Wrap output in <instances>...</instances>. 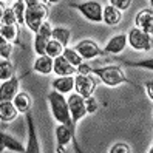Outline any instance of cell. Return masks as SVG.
Masks as SVG:
<instances>
[{"label":"cell","mask_w":153,"mask_h":153,"mask_svg":"<svg viewBox=\"0 0 153 153\" xmlns=\"http://www.w3.org/2000/svg\"><path fill=\"white\" fill-rule=\"evenodd\" d=\"M77 71L80 74H93L96 76L97 79H101L105 85L108 87H118V85H122V84H131L134 85L131 80H128L125 77L124 71L116 67V65H107V67H97V68H91L85 64H82Z\"/></svg>","instance_id":"6da1fadb"},{"label":"cell","mask_w":153,"mask_h":153,"mask_svg":"<svg viewBox=\"0 0 153 153\" xmlns=\"http://www.w3.org/2000/svg\"><path fill=\"white\" fill-rule=\"evenodd\" d=\"M48 102H50V108H51V113H53V116H54V119L59 124L68 127L76 136V125L73 122V118H71L67 97L64 94L57 93V91H51L48 94Z\"/></svg>","instance_id":"7a4b0ae2"},{"label":"cell","mask_w":153,"mask_h":153,"mask_svg":"<svg viewBox=\"0 0 153 153\" xmlns=\"http://www.w3.org/2000/svg\"><path fill=\"white\" fill-rule=\"evenodd\" d=\"M48 8L40 0H26V14H25V25L34 33H37L42 25L47 22Z\"/></svg>","instance_id":"3957f363"},{"label":"cell","mask_w":153,"mask_h":153,"mask_svg":"<svg viewBox=\"0 0 153 153\" xmlns=\"http://www.w3.org/2000/svg\"><path fill=\"white\" fill-rule=\"evenodd\" d=\"M67 5L74 8V10H77L90 22H94V23L104 22V8H102L101 2H96V0H91V2H82V3L68 2Z\"/></svg>","instance_id":"277c9868"},{"label":"cell","mask_w":153,"mask_h":153,"mask_svg":"<svg viewBox=\"0 0 153 153\" xmlns=\"http://www.w3.org/2000/svg\"><path fill=\"white\" fill-rule=\"evenodd\" d=\"M96 88V80L93 77V74H77L74 77V91L82 96L84 99L93 96V91Z\"/></svg>","instance_id":"5b68a950"},{"label":"cell","mask_w":153,"mask_h":153,"mask_svg":"<svg viewBox=\"0 0 153 153\" xmlns=\"http://www.w3.org/2000/svg\"><path fill=\"white\" fill-rule=\"evenodd\" d=\"M127 40H128L130 47L133 50H136V51H149V50H152L150 37L144 31H141L139 28H131L128 31Z\"/></svg>","instance_id":"8992f818"},{"label":"cell","mask_w":153,"mask_h":153,"mask_svg":"<svg viewBox=\"0 0 153 153\" xmlns=\"http://www.w3.org/2000/svg\"><path fill=\"white\" fill-rule=\"evenodd\" d=\"M67 102H68V108H70V113H71V118H73V122L76 125L87 114L85 99L82 96H79L77 93H71L67 97Z\"/></svg>","instance_id":"52a82bcc"},{"label":"cell","mask_w":153,"mask_h":153,"mask_svg":"<svg viewBox=\"0 0 153 153\" xmlns=\"http://www.w3.org/2000/svg\"><path fill=\"white\" fill-rule=\"evenodd\" d=\"M53 39V28L48 22H45L42 25V28L36 33L34 37V51L37 53L39 56H45V51H47V45L48 42Z\"/></svg>","instance_id":"ba28073f"},{"label":"cell","mask_w":153,"mask_h":153,"mask_svg":"<svg viewBox=\"0 0 153 153\" xmlns=\"http://www.w3.org/2000/svg\"><path fill=\"white\" fill-rule=\"evenodd\" d=\"M134 23L136 28L144 31L152 40V47H153V11L152 10H142L136 14L134 17Z\"/></svg>","instance_id":"9c48e42d"},{"label":"cell","mask_w":153,"mask_h":153,"mask_svg":"<svg viewBox=\"0 0 153 153\" xmlns=\"http://www.w3.org/2000/svg\"><path fill=\"white\" fill-rule=\"evenodd\" d=\"M74 50L79 53V56L82 57V59H85V60L94 59V57H97V56L104 54V51H101V48L96 45V42L90 40V39L80 40L76 47H74Z\"/></svg>","instance_id":"30bf717a"},{"label":"cell","mask_w":153,"mask_h":153,"mask_svg":"<svg viewBox=\"0 0 153 153\" xmlns=\"http://www.w3.org/2000/svg\"><path fill=\"white\" fill-rule=\"evenodd\" d=\"M19 77H13L6 82H2V85H0V102H13L14 97L19 94Z\"/></svg>","instance_id":"8fae6325"},{"label":"cell","mask_w":153,"mask_h":153,"mask_svg":"<svg viewBox=\"0 0 153 153\" xmlns=\"http://www.w3.org/2000/svg\"><path fill=\"white\" fill-rule=\"evenodd\" d=\"M26 127H28V142H26L25 153H40V142L36 133V125L31 113H26Z\"/></svg>","instance_id":"7c38bea8"},{"label":"cell","mask_w":153,"mask_h":153,"mask_svg":"<svg viewBox=\"0 0 153 153\" xmlns=\"http://www.w3.org/2000/svg\"><path fill=\"white\" fill-rule=\"evenodd\" d=\"M127 34H116L104 47V54H121L127 47Z\"/></svg>","instance_id":"4fadbf2b"},{"label":"cell","mask_w":153,"mask_h":153,"mask_svg":"<svg viewBox=\"0 0 153 153\" xmlns=\"http://www.w3.org/2000/svg\"><path fill=\"white\" fill-rule=\"evenodd\" d=\"M0 146H2V150H11V152H17V153H25L26 147H23V144L20 141H17L14 136L5 133V130L0 133Z\"/></svg>","instance_id":"5bb4252c"},{"label":"cell","mask_w":153,"mask_h":153,"mask_svg":"<svg viewBox=\"0 0 153 153\" xmlns=\"http://www.w3.org/2000/svg\"><path fill=\"white\" fill-rule=\"evenodd\" d=\"M76 70H77V68H74L64 56H60V57L54 59V73L57 74V77L73 76V74L76 73Z\"/></svg>","instance_id":"9a60e30c"},{"label":"cell","mask_w":153,"mask_h":153,"mask_svg":"<svg viewBox=\"0 0 153 153\" xmlns=\"http://www.w3.org/2000/svg\"><path fill=\"white\" fill-rule=\"evenodd\" d=\"M34 71H37L40 74H50L51 71H54V59H51L50 56H39L34 60Z\"/></svg>","instance_id":"2e32d148"},{"label":"cell","mask_w":153,"mask_h":153,"mask_svg":"<svg viewBox=\"0 0 153 153\" xmlns=\"http://www.w3.org/2000/svg\"><path fill=\"white\" fill-rule=\"evenodd\" d=\"M53 88L54 91L60 94H67L74 90V77L73 76H67V77H57L53 80Z\"/></svg>","instance_id":"e0dca14e"},{"label":"cell","mask_w":153,"mask_h":153,"mask_svg":"<svg viewBox=\"0 0 153 153\" xmlns=\"http://www.w3.org/2000/svg\"><path fill=\"white\" fill-rule=\"evenodd\" d=\"M19 110L13 102H0V119L2 122H11L17 118Z\"/></svg>","instance_id":"ac0fdd59"},{"label":"cell","mask_w":153,"mask_h":153,"mask_svg":"<svg viewBox=\"0 0 153 153\" xmlns=\"http://www.w3.org/2000/svg\"><path fill=\"white\" fill-rule=\"evenodd\" d=\"M121 20H122V14H121V11L116 10L114 6L107 5L104 8V23L110 25V26H114V25H118Z\"/></svg>","instance_id":"d6986e66"},{"label":"cell","mask_w":153,"mask_h":153,"mask_svg":"<svg viewBox=\"0 0 153 153\" xmlns=\"http://www.w3.org/2000/svg\"><path fill=\"white\" fill-rule=\"evenodd\" d=\"M13 104L16 105V108L19 110L20 113H28L30 108H31V97H30V94L20 91L19 94L14 97Z\"/></svg>","instance_id":"ffe728a7"},{"label":"cell","mask_w":153,"mask_h":153,"mask_svg":"<svg viewBox=\"0 0 153 153\" xmlns=\"http://www.w3.org/2000/svg\"><path fill=\"white\" fill-rule=\"evenodd\" d=\"M70 37H71V33L67 26H56V28H53V39L62 43L65 48L70 42Z\"/></svg>","instance_id":"44dd1931"},{"label":"cell","mask_w":153,"mask_h":153,"mask_svg":"<svg viewBox=\"0 0 153 153\" xmlns=\"http://www.w3.org/2000/svg\"><path fill=\"white\" fill-rule=\"evenodd\" d=\"M64 50H65L64 45L59 43L54 39H51L48 42V45H47V51H45V54L50 56L51 59H57V57H60L62 54H64Z\"/></svg>","instance_id":"7402d4cb"},{"label":"cell","mask_w":153,"mask_h":153,"mask_svg":"<svg viewBox=\"0 0 153 153\" xmlns=\"http://www.w3.org/2000/svg\"><path fill=\"white\" fill-rule=\"evenodd\" d=\"M17 34H19V25H2V30H0L2 39L8 42H14Z\"/></svg>","instance_id":"603a6c76"},{"label":"cell","mask_w":153,"mask_h":153,"mask_svg":"<svg viewBox=\"0 0 153 153\" xmlns=\"http://www.w3.org/2000/svg\"><path fill=\"white\" fill-rule=\"evenodd\" d=\"M62 56H64L74 68H79L80 65H82V60H84V59L79 56V53H77L74 48H65V50H64V54H62Z\"/></svg>","instance_id":"cb8c5ba5"},{"label":"cell","mask_w":153,"mask_h":153,"mask_svg":"<svg viewBox=\"0 0 153 153\" xmlns=\"http://www.w3.org/2000/svg\"><path fill=\"white\" fill-rule=\"evenodd\" d=\"M13 64L10 60H3L0 62V79H2V82H6V80H10L13 79Z\"/></svg>","instance_id":"d4e9b609"},{"label":"cell","mask_w":153,"mask_h":153,"mask_svg":"<svg viewBox=\"0 0 153 153\" xmlns=\"http://www.w3.org/2000/svg\"><path fill=\"white\" fill-rule=\"evenodd\" d=\"M13 10H14V14L17 17V23L22 25L25 23V14H26V2L23 0H19L13 5Z\"/></svg>","instance_id":"484cf974"},{"label":"cell","mask_w":153,"mask_h":153,"mask_svg":"<svg viewBox=\"0 0 153 153\" xmlns=\"http://www.w3.org/2000/svg\"><path fill=\"white\" fill-rule=\"evenodd\" d=\"M124 65L127 67H136V68H146L153 71V57L150 59H144V60H122Z\"/></svg>","instance_id":"4316f807"},{"label":"cell","mask_w":153,"mask_h":153,"mask_svg":"<svg viewBox=\"0 0 153 153\" xmlns=\"http://www.w3.org/2000/svg\"><path fill=\"white\" fill-rule=\"evenodd\" d=\"M2 25H19L13 8H3V11H2Z\"/></svg>","instance_id":"83f0119b"},{"label":"cell","mask_w":153,"mask_h":153,"mask_svg":"<svg viewBox=\"0 0 153 153\" xmlns=\"http://www.w3.org/2000/svg\"><path fill=\"white\" fill-rule=\"evenodd\" d=\"M0 56L3 60H8L11 56V42H8L5 39L0 40Z\"/></svg>","instance_id":"f1b7e54d"},{"label":"cell","mask_w":153,"mask_h":153,"mask_svg":"<svg viewBox=\"0 0 153 153\" xmlns=\"http://www.w3.org/2000/svg\"><path fill=\"white\" fill-rule=\"evenodd\" d=\"M97 107H99V104H97V101L94 99V96H90V97L85 99V108H87V113H90V114L96 113V111H97Z\"/></svg>","instance_id":"f546056e"},{"label":"cell","mask_w":153,"mask_h":153,"mask_svg":"<svg viewBox=\"0 0 153 153\" xmlns=\"http://www.w3.org/2000/svg\"><path fill=\"white\" fill-rule=\"evenodd\" d=\"M110 5L114 6L118 11H125V10H128L131 2L130 0H110Z\"/></svg>","instance_id":"4dcf8cb0"},{"label":"cell","mask_w":153,"mask_h":153,"mask_svg":"<svg viewBox=\"0 0 153 153\" xmlns=\"http://www.w3.org/2000/svg\"><path fill=\"white\" fill-rule=\"evenodd\" d=\"M108 153H131V150H130V147L127 146V144L118 142V144H114V146L110 149Z\"/></svg>","instance_id":"1f68e13d"},{"label":"cell","mask_w":153,"mask_h":153,"mask_svg":"<svg viewBox=\"0 0 153 153\" xmlns=\"http://www.w3.org/2000/svg\"><path fill=\"white\" fill-rule=\"evenodd\" d=\"M146 93H147V96L153 101V80H152V82H147V84H146Z\"/></svg>","instance_id":"d6a6232c"},{"label":"cell","mask_w":153,"mask_h":153,"mask_svg":"<svg viewBox=\"0 0 153 153\" xmlns=\"http://www.w3.org/2000/svg\"><path fill=\"white\" fill-rule=\"evenodd\" d=\"M56 152H57V153H68V150H67V147H65V146H57Z\"/></svg>","instance_id":"836d02e7"},{"label":"cell","mask_w":153,"mask_h":153,"mask_svg":"<svg viewBox=\"0 0 153 153\" xmlns=\"http://www.w3.org/2000/svg\"><path fill=\"white\" fill-rule=\"evenodd\" d=\"M149 153H153V146L150 147V150H149Z\"/></svg>","instance_id":"e575fe53"},{"label":"cell","mask_w":153,"mask_h":153,"mask_svg":"<svg viewBox=\"0 0 153 153\" xmlns=\"http://www.w3.org/2000/svg\"><path fill=\"white\" fill-rule=\"evenodd\" d=\"M150 5H152V8H153V0H150Z\"/></svg>","instance_id":"d590c367"}]
</instances>
